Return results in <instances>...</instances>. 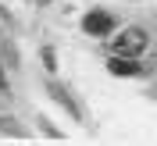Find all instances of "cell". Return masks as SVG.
I'll list each match as a JSON object with an SVG mask.
<instances>
[{"mask_svg": "<svg viewBox=\"0 0 157 146\" xmlns=\"http://www.w3.org/2000/svg\"><path fill=\"white\" fill-rule=\"evenodd\" d=\"M39 4H50V0H39Z\"/></svg>", "mask_w": 157, "mask_h": 146, "instance_id": "cell-4", "label": "cell"}, {"mask_svg": "<svg viewBox=\"0 0 157 146\" xmlns=\"http://www.w3.org/2000/svg\"><path fill=\"white\" fill-rule=\"evenodd\" d=\"M143 47H147V32L143 29H125L111 39V50L118 57H136V54H143Z\"/></svg>", "mask_w": 157, "mask_h": 146, "instance_id": "cell-1", "label": "cell"}, {"mask_svg": "<svg viewBox=\"0 0 157 146\" xmlns=\"http://www.w3.org/2000/svg\"><path fill=\"white\" fill-rule=\"evenodd\" d=\"M82 29H86L89 36H107V32L114 29V21H111V14L93 11V14H86V18H82Z\"/></svg>", "mask_w": 157, "mask_h": 146, "instance_id": "cell-2", "label": "cell"}, {"mask_svg": "<svg viewBox=\"0 0 157 146\" xmlns=\"http://www.w3.org/2000/svg\"><path fill=\"white\" fill-rule=\"evenodd\" d=\"M111 71H114V75H139V61L136 57H118L114 54V61H111Z\"/></svg>", "mask_w": 157, "mask_h": 146, "instance_id": "cell-3", "label": "cell"}]
</instances>
